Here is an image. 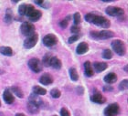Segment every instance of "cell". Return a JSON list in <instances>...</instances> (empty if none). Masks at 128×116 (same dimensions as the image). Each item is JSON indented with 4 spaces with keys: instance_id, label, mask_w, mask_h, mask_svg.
<instances>
[{
    "instance_id": "obj_28",
    "label": "cell",
    "mask_w": 128,
    "mask_h": 116,
    "mask_svg": "<svg viewBox=\"0 0 128 116\" xmlns=\"http://www.w3.org/2000/svg\"><path fill=\"white\" fill-rule=\"evenodd\" d=\"M70 19V16H67L66 18H64L63 20H62V21L60 22V28H66L67 26H68V25H69Z\"/></svg>"
},
{
    "instance_id": "obj_21",
    "label": "cell",
    "mask_w": 128,
    "mask_h": 116,
    "mask_svg": "<svg viewBox=\"0 0 128 116\" xmlns=\"http://www.w3.org/2000/svg\"><path fill=\"white\" fill-rule=\"evenodd\" d=\"M0 53L4 56H8V57L13 56V50L10 47H5V46L1 47L0 48Z\"/></svg>"
},
{
    "instance_id": "obj_40",
    "label": "cell",
    "mask_w": 128,
    "mask_h": 116,
    "mask_svg": "<svg viewBox=\"0 0 128 116\" xmlns=\"http://www.w3.org/2000/svg\"><path fill=\"white\" fill-rule=\"evenodd\" d=\"M43 3H44V1H43V0H40V1H35V4H37V5H38V6H42V4Z\"/></svg>"
},
{
    "instance_id": "obj_38",
    "label": "cell",
    "mask_w": 128,
    "mask_h": 116,
    "mask_svg": "<svg viewBox=\"0 0 128 116\" xmlns=\"http://www.w3.org/2000/svg\"><path fill=\"white\" fill-rule=\"evenodd\" d=\"M50 3L48 2H46V1H44V3L42 4V6H41V8H50Z\"/></svg>"
},
{
    "instance_id": "obj_26",
    "label": "cell",
    "mask_w": 128,
    "mask_h": 116,
    "mask_svg": "<svg viewBox=\"0 0 128 116\" xmlns=\"http://www.w3.org/2000/svg\"><path fill=\"white\" fill-rule=\"evenodd\" d=\"M50 95L51 97L54 98V99H59L62 96V92L59 89H52L50 90Z\"/></svg>"
},
{
    "instance_id": "obj_20",
    "label": "cell",
    "mask_w": 128,
    "mask_h": 116,
    "mask_svg": "<svg viewBox=\"0 0 128 116\" xmlns=\"http://www.w3.org/2000/svg\"><path fill=\"white\" fill-rule=\"evenodd\" d=\"M32 92H33V94L35 95H38V96H40V95H45L47 93V90L42 87H40V86H34V87L32 88Z\"/></svg>"
},
{
    "instance_id": "obj_32",
    "label": "cell",
    "mask_w": 128,
    "mask_h": 116,
    "mask_svg": "<svg viewBox=\"0 0 128 116\" xmlns=\"http://www.w3.org/2000/svg\"><path fill=\"white\" fill-rule=\"evenodd\" d=\"M128 87V80H124L121 82V83L119 84V90H126Z\"/></svg>"
},
{
    "instance_id": "obj_43",
    "label": "cell",
    "mask_w": 128,
    "mask_h": 116,
    "mask_svg": "<svg viewBox=\"0 0 128 116\" xmlns=\"http://www.w3.org/2000/svg\"><path fill=\"white\" fill-rule=\"evenodd\" d=\"M12 3H14V4H16V3H18V1H12Z\"/></svg>"
},
{
    "instance_id": "obj_29",
    "label": "cell",
    "mask_w": 128,
    "mask_h": 116,
    "mask_svg": "<svg viewBox=\"0 0 128 116\" xmlns=\"http://www.w3.org/2000/svg\"><path fill=\"white\" fill-rule=\"evenodd\" d=\"M73 20H74L75 26H79V24H80L82 22V16H80V13H75L73 16Z\"/></svg>"
},
{
    "instance_id": "obj_9",
    "label": "cell",
    "mask_w": 128,
    "mask_h": 116,
    "mask_svg": "<svg viewBox=\"0 0 128 116\" xmlns=\"http://www.w3.org/2000/svg\"><path fill=\"white\" fill-rule=\"evenodd\" d=\"M58 43V38L54 34H48L43 38V44L48 48L53 47Z\"/></svg>"
},
{
    "instance_id": "obj_31",
    "label": "cell",
    "mask_w": 128,
    "mask_h": 116,
    "mask_svg": "<svg viewBox=\"0 0 128 116\" xmlns=\"http://www.w3.org/2000/svg\"><path fill=\"white\" fill-rule=\"evenodd\" d=\"M80 34H77V35H73V36H72L70 38H69V40H68V42L70 43V44H72V43L76 42L77 40H79L80 38Z\"/></svg>"
},
{
    "instance_id": "obj_46",
    "label": "cell",
    "mask_w": 128,
    "mask_h": 116,
    "mask_svg": "<svg viewBox=\"0 0 128 116\" xmlns=\"http://www.w3.org/2000/svg\"><path fill=\"white\" fill-rule=\"evenodd\" d=\"M54 116H56V115H54Z\"/></svg>"
},
{
    "instance_id": "obj_19",
    "label": "cell",
    "mask_w": 128,
    "mask_h": 116,
    "mask_svg": "<svg viewBox=\"0 0 128 116\" xmlns=\"http://www.w3.org/2000/svg\"><path fill=\"white\" fill-rule=\"evenodd\" d=\"M40 109V108L37 105V104H35V103L31 102H28V110L30 111V114H38Z\"/></svg>"
},
{
    "instance_id": "obj_33",
    "label": "cell",
    "mask_w": 128,
    "mask_h": 116,
    "mask_svg": "<svg viewBox=\"0 0 128 116\" xmlns=\"http://www.w3.org/2000/svg\"><path fill=\"white\" fill-rule=\"evenodd\" d=\"M26 10H27V5H21L18 8V15L19 16H25L26 15Z\"/></svg>"
},
{
    "instance_id": "obj_2",
    "label": "cell",
    "mask_w": 128,
    "mask_h": 116,
    "mask_svg": "<svg viewBox=\"0 0 128 116\" xmlns=\"http://www.w3.org/2000/svg\"><path fill=\"white\" fill-rule=\"evenodd\" d=\"M112 48L117 55L124 56L126 54V45L120 40H115L112 42Z\"/></svg>"
},
{
    "instance_id": "obj_15",
    "label": "cell",
    "mask_w": 128,
    "mask_h": 116,
    "mask_svg": "<svg viewBox=\"0 0 128 116\" xmlns=\"http://www.w3.org/2000/svg\"><path fill=\"white\" fill-rule=\"evenodd\" d=\"M104 82L108 83V84H112V83H115L117 82V75L114 72H111V73H108L106 76L104 77Z\"/></svg>"
},
{
    "instance_id": "obj_7",
    "label": "cell",
    "mask_w": 128,
    "mask_h": 116,
    "mask_svg": "<svg viewBox=\"0 0 128 116\" xmlns=\"http://www.w3.org/2000/svg\"><path fill=\"white\" fill-rule=\"evenodd\" d=\"M92 24H94V25H96V26H101L102 28H109L110 26H111L110 20L105 18L104 16H98V15H96Z\"/></svg>"
},
{
    "instance_id": "obj_25",
    "label": "cell",
    "mask_w": 128,
    "mask_h": 116,
    "mask_svg": "<svg viewBox=\"0 0 128 116\" xmlns=\"http://www.w3.org/2000/svg\"><path fill=\"white\" fill-rule=\"evenodd\" d=\"M11 90L13 92L14 94H16L18 98H24V92H23V90L19 87L14 86V87L11 88Z\"/></svg>"
},
{
    "instance_id": "obj_27",
    "label": "cell",
    "mask_w": 128,
    "mask_h": 116,
    "mask_svg": "<svg viewBox=\"0 0 128 116\" xmlns=\"http://www.w3.org/2000/svg\"><path fill=\"white\" fill-rule=\"evenodd\" d=\"M102 58L105 60H111L112 58V52L110 50H104L102 52Z\"/></svg>"
},
{
    "instance_id": "obj_45",
    "label": "cell",
    "mask_w": 128,
    "mask_h": 116,
    "mask_svg": "<svg viewBox=\"0 0 128 116\" xmlns=\"http://www.w3.org/2000/svg\"><path fill=\"white\" fill-rule=\"evenodd\" d=\"M0 107H1V102H0Z\"/></svg>"
},
{
    "instance_id": "obj_22",
    "label": "cell",
    "mask_w": 128,
    "mask_h": 116,
    "mask_svg": "<svg viewBox=\"0 0 128 116\" xmlns=\"http://www.w3.org/2000/svg\"><path fill=\"white\" fill-rule=\"evenodd\" d=\"M70 79L72 80L73 82H77L78 80H79V74L77 72V70L74 69V68H72V69H70Z\"/></svg>"
},
{
    "instance_id": "obj_41",
    "label": "cell",
    "mask_w": 128,
    "mask_h": 116,
    "mask_svg": "<svg viewBox=\"0 0 128 116\" xmlns=\"http://www.w3.org/2000/svg\"><path fill=\"white\" fill-rule=\"evenodd\" d=\"M16 116H26V115H25L24 114H19V112H18V114H16Z\"/></svg>"
},
{
    "instance_id": "obj_13",
    "label": "cell",
    "mask_w": 128,
    "mask_h": 116,
    "mask_svg": "<svg viewBox=\"0 0 128 116\" xmlns=\"http://www.w3.org/2000/svg\"><path fill=\"white\" fill-rule=\"evenodd\" d=\"M88 50H89V45L88 43L86 42L80 43L78 45V47L76 48V53H77L78 55H83V54L88 52Z\"/></svg>"
},
{
    "instance_id": "obj_12",
    "label": "cell",
    "mask_w": 128,
    "mask_h": 116,
    "mask_svg": "<svg viewBox=\"0 0 128 116\" xmlns=\"http://www.w3.org/2000/svg\"><path fill=\"white\" fill-rule=\"evenodd\" d=\"M40 82L41 83V84L43 85H50L53 83V78H52V76H51L50 74H43L42 76L40 77Z\"/></svg>"
},
{
    "instance_id": "obj_34",
    "label": "cell",
    "mask_w": 128,
    "mask_h": 116,
    "mask_svg": "<svg viewBox=\"0 0 128 116\" xmlns=\"http://www.w3.org/2000/svg\"><path fill=\"white\" fill-rule=\"evenodd\" d=\"M34 11H35V8L33 6L27 5V10H26V15H25V16H27L28 18Z\"/></svg>"
},
{
    "instance_id": "obj_14",
    "label": "cell",
    "mask_w": 128,
    "mask_h": 116,
    "mask_svg": "<svg viewBox=\"0 0 128 116\" xmlns=\"http://www.w3.org/2000/svg\"><path fill=\"white\" fill-rule=\"evenodd\" d=\"M84 73L89 78L94 76V69H92V63L90 61H86L85 63H84Z\"/></svg>"
},
{
    "instance_id": "obj_30",
    "label": "cell",
    "mask_w": 128,
    "mask_h": 116,
    "mask_svg": "<svg viewBox=\"0 0 128 116\" xmlns=\"http://www.w3.org/2000/svg\"><path fill=\"white\" fill-rule=\"evenodd\" d=\"M95 16H96V14L94 13H89L87 14L85 16V19H86V21L89 22V23H92L94 20V18H95Z\"/></svg>"
},
{
    "instance_id": "obj_36",
    "label": "cell",
    "mask_w": 128,
    "mask_h": 116,
    "mask_svg": "<svg viewBox=\"0 0 128 116\" xmlns=\"http://www.w3.org/2000/svg\"><path fill=\"white\" fill-rule=\"evenodd\" d=\"M60 116H70V114L66 108H62V111H60Z\"/></svg>"
},
{
    "instance_id": "obj_18",
    "label": "cell",
    "mask_w": 128,
    "mask_h": 116,
    "mask_svg": "<svg viewBox=\"0 0 128 116\" xmlns=\"http://www.w3.org/2000/svg\"><path fill=\"white\" fill-rule=\"evenodd\" d=\"M41 16H42V13H41L40 10L35 9L34 12L28 16V19L32 22H36V21H38V20H40V19L41 18Z\"/></svg>"
},
{
    "instance_id": "obj_44",
    "label": "cell",
    "mask_w": 128,
    "mask_h": 116,
    "mask_svg": "<svg viewBox=\"0 0 128 116\" xmlns=\"http://www.w3.org/2000/svg\"><path fill=\"white\" fill-rule=\"evenodd\" d=\"M0 116H4V114H3V112H0Z\"/></svg>"
},
{
    "instance_id": "obj_1",
    "label": "cell",
    "mask_w": 128,
    "mask_h": 116,
    "mask_svg": "<svg viewBox=\"0 0 128 116\" xmlns=\"http://www.w3.org/2000/svg\"><path fill=\"white\" fill-rule=\"evenodd\" d=\"M91 38L94 40H109L115 36V34L111 30H102V31H92Z\"/></svg>"
},
{
    "instance_id": "obj_42",
    "label": "cell",
    "mask_w": 128,
    "mask_h": 116,
    "mask_svg": "<svg viewBox=\"0 0 128 116\" xmlns=\"http://www.w3.org/2000/svg\"><path fill=\"white\" fill-rule=\"evenodd\" d=\"M124 71H126V72H127V66L124 67Z\"/></svg>"
},
{
    "instance_id": "obj_17",
    "label": "cell",
    "mask_w": 128,
    "mask_h": 116,
    "mask_svg": "<svg viewBox=\"0 0 128 116\" xmlns=\"http://www.w3.org/2000/svg\"><path fill=\"white\" fill-rule=\"evenodd\" d=\"M50 67H52V68L55 70L62 69V61H60V60L57 57H52L51 61H50Z\"/></svg>"
},
{
    "instance_id": "obj_24",
    "label": "cell",
    "mask_w": 128,
    "mask_h": 116,
    "mask_svg": "<svg viewBox=\"0 0 128 116\" xmlns=\"http://www.w3.org/2000/svg\"><path fill=\"white\" fill-rule=\"evenodd\" d=\"M51 58H52V55L48 53V54H46L44 56V58L42 60V65H45L46 67H50V61H51Z\"/></svg>"
},
{
    "instance_id": "obj_11",
    "label": "cell",
    "mask_w": 128,
    "mask_h": 116,
    "mask_svg": "<svg viewBox=\"0 0 128 116\" xmlns=\"http://www.w3.org/2000/svg\"><path fill=\"white\" fill-rule=\"evenodd\" d=\"M3 99L5 100V102L6 104H12V103L15 102V98H14V95L12 94L9 90H6L3 93Z\"/></svg>"
},
{
    "instance_id": "obj_16",
    "label": "cell",
    "mask_w": 128,
    "mask_h": 116,
    "mask_svg": "<svg viewBox=\"0 0 128 116\" xmlns=\"http://www.w3.org/2000/svg\"><path fill=\"white\" fill-rule=\"evenodd\" d=\"M108 68V65L105 62H95L94 64V68L96 72H102Z\"/></svg>"
},
{
    "instance_id": "obj_3",
    "label": "cell",
    "mask_w": 128,
    "mask_h": 116,
    "mask_svg": "<svg viewBox=\"0 0 128 116\" xmlns=\"http://www.w3.org/2000/svg\"><path fill=\"white\" fill-rule=\"evenodd\" d=\"M20 31L24 36L26 37H30L31 35L35 34V31H36V28L32 23L30 22H24L22 24L21 26H20Z\"/></svg>"
},
{
    "instance_id": "obj_6",
    "label": "cell",
    "mask_w": 128,
    "mask_h": 116,
    "mask_svg": "<svg viewBox=\"0 0 128 116\" xmlns=\"http://www.w3.org/2000/svg\"><path fill=\"white\" fill-rule=\"evenodd\" d=\"M105 13L108 16L120 18V16H123L124 15V11L123 8H118V6H108L105 9Z\"/></svg>"
},
{
    "instance_id": "obj_37",
    "label": "cell",
    "mask_w": 128,
    "mask_h": 116,
    "mask_svg": "<svg viewBox=\"0 0 128 116\" xmlns=\"http://www.w3.org/2000/svg\"><path fill=\"white\" fill-rule=\"evenodd\" d=\"M114 90V88L112 87V86H104V92H112V90Z\"/></svg>"
},
{
    "instance_id": "obj_23",
    "label": "cell",
    "mask_w": 128,
    "mask_h": 116,
    "mask_svg": "<svg viewBox=\"0 0 128 116\" xmlns=\"http://www.w3.org/2000/svg\"><path fill=\"white\" fill-rule=\"evenodd\" d=\"M12 21H13V12H12L11 9H8L6 12L5 22L6 24H10Z\"/></svg>"
},
{
    "instance_id": "obj_4",
    "label": "cell",
    "mask_w": 128,
    "mask_h": 116,
    "mask_svg": "<svg viewBox=\"0 0 128 116\" xmlns=\"http://www.w3.org/2000/svg\"><path fill=\"white\" fill-rule=\"evenodd\" d=\"M120 112V106L118 103H112L104 109V114L105 116H117Z\"/></svg>"
},
{
    "instance_id": "obj_8",
    "label": "cell",
    "mask_w": 128,
    "mask_h": 116,
    "mask_svg": "<svg viewBox=\"0 0 128 116\" xmlns=\"http://www.w3.org/2000/svg\"><path fill=\"white\" fill-rule=\"evenodd\" d=\"M38 40V35L37 33L28 37L24 41V48H27V50H30L32 48H34L35 46L37 45Z\"/></svg>"
},
{
    "instance_id": "obj_39",
    "label": "cell",
    "mask_w": 128,
    "mask_h": 116,
    "mask_svg": "<svg viewBox=\"0 0 128 116\" xmlns=\"http://www.w3.org/2000/svg\"><path fill=\"white\" fill-rule=\"evenodd\" d=\"M77 92H79V94L80 95H82L83 94V89H82V87H78L77 88Z\"/></svg>"
},
{
    "instance_id": "obj_10",
    "label": "cell",
    "mask_w": 128,
    "mask_h": 116,
    "mask_svg": "<svg viewBox=\"0 0 128 116\" xmlns=\"http://www.w3.org/2000/svg\"><path fill=\"white\" fill-rule=\"evenodd\" d=\"M91 100L92 102L97 103V104H104L106 102V99L102 96V94H101V93L99 92H95L91 96Z\"/></svg>"
},
{
    "instance_id": "obj_35",
    "label": "cell",
    "mask_w": 128,
    "mask_h": 116,
    "mask_svg": "<svg viewBox=\"0 0 128 116\" xmlns=\"http://www.w3.org/2000/svg\"><path fill=\"white\" fill-rule=\"evenodd\" d=\"M70 31H72V33H73L74 35H77L79 34L80 32V26H72V28H70Z\"/></svg>"
},
{
    "instance_id": "obj_5",
    "label": "cell",
    "mask_w": 128,
    "mask_h": 116,
    "mask_svg": "<svg viewBox=\"0 0 128 116\" xmlns=\"http://www.w3.org/2000/svg\"><path fill=\"white\" fill-rule=\"evenodd\" d=\"M28 67L33 72L35 73H40L43 70V65L41 63V61L38 58H31L28 61Z\"/></svg>"
}]
</instances>
